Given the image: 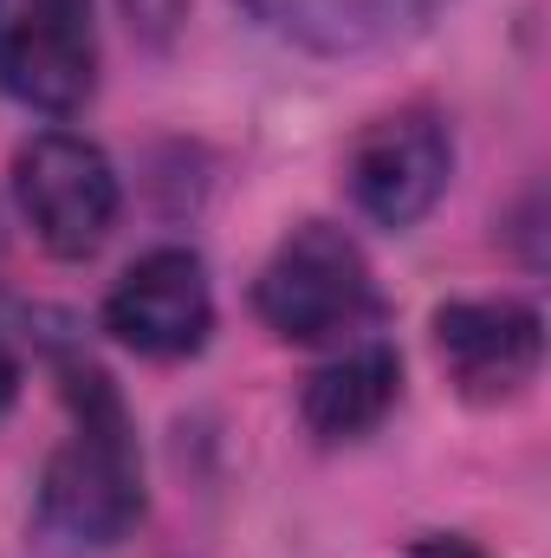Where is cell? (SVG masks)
Returning <instances> with one entry per match:
<instances>
[{
	"label": "cell",
	"mask_w": 551,
	"mask_h": 558,
	"mask_svg": "<svg viewBox=\"0 0 551 558\" xmlns=\"http://www.w3.org/2000/svg\"><path fill=\"white\" fill-rule=\"evenodd\" d=\"M65 410H72V428L39 474V533L72 553H98L131 539L143 520L137 428L111 377L91 364L65 371Z\"/></svg>",
	"instance_id": "1"
},
{
	"label": "cell",
	"mask_w": 551,
	"mask_h": 558,
	"mask_svg": "<svg viewBox=\"0 0 551 558\" xmlns=\"http://www.w3.org/2000/svg\"><path fill=\"white\" fill-rule=\"evenodd\" d=\"M254 312L285 344H344L377 318L364 247L331 221H298L254 279Z\"/></svg>",
	"instance_id": "2"
},
{
	"label": "cell",
	"mask_w": 551,
	"mask_h": 558,
	"mask_svg": "<svg viewBox=\"0 0 551 558\" xmlns=\"http://www.w3.org/2000/svg\"><path fill=\"white\" fill-rule=\"evenodd\" d=\"M13 195L39 247L59 260H91L111 241L118 208H124L111 156L78 131H39L26 143L13 156Z\"/></svg>",
	"instance_id": "3"
},
{
	"label": "cell",
	"mask_w": 551,
	"mask_h": 558,
	"mask_svg": "<svg viewBox=\"0 0 551 558\" xmlns=\"http://www.w3.org/2000/svg\"><path fill=\"white\" fill-rule=\"evenodd\" d=\"M98 85L91 0H0V92L26 111L72 118Z\"/></svg>",
	"instance_id": "4"
},
{
	"label": "cell",
	"mask_w": 551,
	"mask_h": 558,
	"mask_svg": "<svg viewBox=\"0 0 551 558\" xmlns=\"http://www.w3.org/2000/svg\"><path fill=\"white\" fill-rule=\"evenodd\" d=\"M448 175H454V143H448V124L428 105H409V111H390V118L364 124L351 156H344L351 202L377 228H415L441 202Z\"/></svg>",
	"instance_id": "5"
},
{
	"label": "cell",
	"mask_w": 551,
	"mask_h": 558,
	"mask_svg": "<svg viewBox=\"0 0 551 558\" xmlns=\"http://www.w3.org/2000/svg\"><path fill=\"white\" fill-rule=\"evenodd\" d=\"M105 331L137 357H195L215 331V286L188 247H149L105 299Z\"/></svg>",
	"instance_id": "6"
},
{
	"label": "cell",
	"mask_w": 551,
	"mask_h": 558,
	"mask_svg": "<svg viewBox=\"0 0 551 558\" xmlns=\"http://www.w3.org/2000/svg\"><path fill=\"white\" fill-rule=\"evenodd\" d=\"M434 357L467 403H500L532 384L546 325L526 299H454L434 312Z\"/></svg>",
	"instance_id": "7"
},
{
	"label": "cell",
	"mask_w": 551,
	"mask_h": 558,
	"mask_svg": "<svg viewBox=\"0 0 551 558\" xmlns=\"http://www.w3.org/2000/svg\"><path fill=\"white\" fill-rule=\"evenodd\" d=\"M260 33L318 59H357L415 39L448 0H241Z\"/></svg>",
	"instance_id": "8"
},
{
	"label": "cell",
	"mask_w": 551,
	"mask_h": 558,
	"mask_svg": "<svg viewBox=\"0 0 551 558\" xmlns=\"http://www.w3.org/2000/svg\"><path fill=\"white\" fill-rule=\"evenodd\" d=\"M396 390H403V357L383 338H364L305 377L298 410H305V428L318 441H357L396 410Z\"/></svg>",
	"instance_id": "9"
},
{
	"label": "cell",
	"mask_w": 551,
	"mask_h": 558,
	"mask_svg": "<svg viewBox=\"0 0 551 558\" xmlns=\"http://www.w3.org/2000/svg\"><path fill=\"white\" fill-rule=\"evenodd\" d=\"M409 558H487L474 539H454V533H434V539H415Z\"/></svg>",
	"instance_id": "10"
},
{
	"label": "cell",
	"mask_w": 551,
	"mask_h": 558,
	"mask_svg": "<svg viewBox=\"0 0 551 558\" xmlns=\"http://www.w3.org/2000/svg\"><path fill=\"white\" fill-rule=\"evenodd\" d=\"M13 397H20V364H13V351L0 344V416L13 410Z\"/></svg>",
	"instance_id": "11"
}]
</instances>
